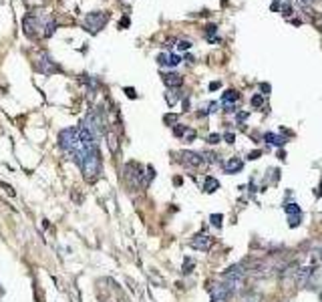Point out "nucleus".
Here are the masks:
<instances>
[{"mask_svg": "<svg viewBox=\"0 0 322 302\" xmlns=\"http://www.w3.org/2000/svg\"><path fill=\"white\" fill-rule=\"evenodd\" d=\"M22 30L28 39H49V36L57 30V22L53 16H40L36 12L26 14L22 20Z\"/></svg>", "mask_w": 322, "mask_h": 302, "instance_id": "f257e3e1", "label": "nucleus"}, {"mask_svg": "<svg viewBox=\"0 0 322 302\" xmlns=\"http://www.w3.org/2000/svg\"><path fill=\"white\" fill-rule=\"evenodd\" d=\"M80 171H83V177L87 181H95L99 177V173H101V153H99L97 147L89 149L85 153V159H83V163H80Z\"/></svg>", "mask_w": 322, "mask_h": 302, "instance_id": "f03ea898", "label": "nucleus"}, {"mask_svg": "<svg viewBox=\"0 0 322 302\" xmlns=\"http://www.w3.org/2000/svg\"><path fill=\"white\" fill-rule=\"evenodd\" d=\"M107 22H109V12H89V14L83 18V26H85L91 34H97Z\"/></svg>", "mask_w": 322, "mask_h": 302, "instance_id": "7ed1b4c3", "label": "nucleus"}, {"mask_svg": "<svg viewBox=\"0 0 322 302\" xmlns=\"http://www.w3.org/2000/svg\"><path fill=\"white\" fill-rule=\"evenodd\" d=\"M234 286H236V282H228V284H212V286H210L212 302H226V300L232 296Z\"/></svg>", "mask_w": 322, "mask_h": 302, "instance_id": "20e7f679", "label": "nucleus"}, {"mask_svg": "<svg viewBox=\"0 0 322 302\" xmlns=\"http://www.w3.org/2000/svg\"><path fill=\"white\" fill-rule=\"evenodd\" d=\"M125 177L129 179V183L131 185H135V187H143V185H147V179L143 177V171H141V165L139 163H127V167H125Z\"/></svg>", "mask_w": 322, "mask_h": 302, "instance_id": "39448f33", "label": "nucleus"}, {"mask_svg": "<svg viewBox=\"0 0 322 302\" xmlns=\"http://www.w3.org/2000/svg\"><path fill=\"white\" fill-rule=\"evenodd\" d=\"M36 71L38 73H45V75H53V73H59V67H57V63L53 61L51 55L40 53L36 57Z\"/></svg>", "mask_w": 322, "mask_h": 302, "instance_id": "423d86ee", "label": "nucleus"}, {"mask_svg": "<svg viewBox=\"0 0 322 302\" xmlns=\"http://www.w3.org/2000/svg\"><path fill=\"white\" fill-rule=\"evenodd\" d=\"M189 246L195 248V250H199V252H208V250L214 246V238L208 236V234H197V236L191 238Z\"/></svg>", "mask_w": 322, "mask_h": 302, "instance_id": "0eeeda50", "label": "nucleus"}, {"mask_svg": "<svg viewBox=\"0 0 322 302\" xmlns=\"http://www.w3.org/2000/svg\"><path fill=\"white\" fill-rule=\"evenodd\" d=\"M246 272L248 270H244V264H236V266H232V268H228L226 272H224V280H228V282H240L242 278L246 276Z\"/></svg>", "mask_w": 322, "mask_h": 302, "instance_id": "6e6552de", "label": "nucleus"}, {"mask_svg": "<svg viewBox=\"0 0 322 302\" xmlns=\"http://www.w3.org/2000/svg\"><path fill=\"white\" fill-rule=\"evenodd\" d=\"M181 161L189 167H199L201 163H204V155L195 153V151H183L181 153Z\"/></svg>", "mask_w": 322, "mask_h": 302, "instance_id": "1a4fd4ad", "label": "nucleus"}, {"mask_svg": "<svg viewBox=\"0 0 322 302\" xmlns=\"http://www.w3.org/2000/svg\"><path fill=\"white\" fill-rule=\"evenodd\" d=\"M284 212L290 216V226H292V228H296L298 222H300V218H302L300 206H296V204H286V206H284Z\"/></svg>", "mask_w": 322, "mask_h": 302, "instance_id": "9d476101", "label": "nucleus"}, {"mask_svg": "<svg viewBox=\"0 0 322 302\" xmlns=\"http://www.w3.org/2000/svg\"><path fill=\"white\" fill-rule=\"evenodd\" d=\"M312 274H314V270H312L310 266H304V268H300V270L296 272V284H298V286H308V284H310V278H312Z\"/></svg>", "mask_w": 322, "mask_h": 302, "instance_id": "9b49d317", "label": "nucleus"}, {"mask_svg": "<svg viewBox=\"0 0 322 302\" xmlns=\"http://www.w3.org/2000/svg\"><path fill=\"white\" fill-rule=\"evenodd\" d=\"M163 83L167 87H171V89H177V87L183 85V77L177 75V73H167V75H163Z\"/></svg>", "mask_w": 322, "mask_h": 302, "instance_id": "f8f14e48", "label": "nucleus"}, {"mask_svg": "<svg viewBox=\"0 0 322 302\" xmlns=\"http://www.w3.org/2000/svg\"><path fill=\"white\" fill-rule=\"evenodd\" d=\"M242 167H244V161H242L240 157H232L224 163V171L226 173H236V171H242Z\"/></svg>", "mask_w": 322, "mask_h": 302, "instance_id": "ddd939ff", "label": "nucleus"}, {"mask_svg": "<svg viewBox=\"0 0 322 302\" xmlns=\"http://www.w3.org/2000/svg\"><path fill=\"white\" fill-rule=\"evenodd\" d=\"M240 93L238 91H234V89H230V91H226L224 95H222V103L226 105V107H230V105H236L238 101H240Z\"/></svg>", "mask_w": 322, "mask_h": 302, "instance_id": "4468645a", "label": "nucleus"}, {"mask_svg": "<svg viewBox=\"0 0 322 302\" xmlns=\"http://www.w3.org/2000/svg\"><path fill=\"white\" fill-rule=\"evenodd\" d=\"M204 190H206L208 194L220 190V181H218L216 177H206V179H204Z\"/></svg>", "mask_w": 322, "mask_h": 302, "instance_id": "2eb2a0df", "label": "nucleus"}, {"mask_svg": "<svg viewBox=\"0 0 322 302\" xmlns=\"http://www.w3.org/2000/svg\"><path fill=\"white\" fill-rule=\"evenodd\" d=\"M107 143H109L111 153H117V149H119V137L113 131H107Z\"/></svg>", "mask_w": 322, "mask_h": 302, "instance_id": "dca6fc26", "label": "nucleus"}, {"mask_svg": "<svg viewBox=\"0 0 322 302\" xmlns=\"http://www.w3.org/2000/svg\"><path fill=\"white\" fill-rule=\"evenodd\" d=\"M264 139H266V141H270L272 145H278V147H280V145H284V143H286L284 139H282L280 135H276V133H266V135H264Z\"/></svg>", "mask_w": 322, "mask_h": 302, "instance_id": "f3484780", "label": "nucleus"}, {"mask_svg": "<svg viewBox=\"0 0 322 302\" xmlns=\"http://www.w3.org/2000/svg\"><path fill=\"white\" fill-rule=\"evenodd\" d=\"M165 97H167V103H169V105H175V103H177V99H179V91H177V89H171V91H169Z\"/></svg>", "mask_w": 322, "mask_h": 302, "instance_id": "a211bd4d", "label": "nucleus"}, {"mask_svg": "<svg viewBox=\"0 0 322 302\" xmlns=\"http://www.w3.org/2000/svg\"><path fill=\"white\" fill-rule=\"evenodd\" d=\"M173 133H175L177 137H185L187 127H185V125H175V127H173Z\"/></svg>", "mask_w": 322, "mask_h": 302, "instance_id": "6ab92c4d", "label": "nucleus"}, {"mask_svg": "<svg viewBox=\"0 0 322 302\" xmlns=\"http://www.w3.org/2000/svg\"><path fill=\"white\" fill-rule=\"evenodd\" d=\"M252 105H254V107H262V105H264V97H262V95H254V97H252Z\"/></svg>", "mask_w": 322, "mask_h": 302, "instance_id": "aec40b11", "label": "nucleus"}, {"mask_svg": "<svg viewBox=\"0 0 322 302\" xmlns=\"http://www.w3.org/2000/svg\"><path fill=\"white\" fill-rule=\"evenodd\" d=\"M210 220H212V224L216 226V228H220V226H222V220H224V218H222L220 214H214V216H212Z\"/></svg>", "mask_w": 322, "mask_h": 302, "instance_id": "412c9836", "label": "nucleus"}, {"mask_svg": "<svg viewBox=\"0 0 322 302\" xmlns=\"http://www.w3.org/2000/svg\"><path fill=\"white\" fill-rule=\"evenodd\" d=\"M167 65H169V67L179 65V57H175V55H167Z\"/></svg>", "mask_w": 322, "mask_h": 302, "instance_id": "4be33fe9", "label": "nucleus"}, {"mask_svg": "<svg viewBox=\"0 0 322 302\" xmlns=\"http://www.w3.org/2000/svg\"><path fill=\"white\" fill-rule=\"evenodd\" d=\"M260 300H262L260 294H248V296L244 298V302H260Z\"/></svg>", "mask_w": 322, "mask_h": 302, "instance_id": "5701e85b", "label": "nucleus"}, {"mask_svg": "<svg viewBox=\"0 0 322 302\" xmlns=\"http://www.w3.org/2000/svg\"><path fill=\"white\" fill-rule=\"evenodd\" d=\"M181 51H187V49H191V43L189 41H179V45H177Z\"/></svg>", "mask_w": 322, "mask_h": 302, "instance_id": "b1692460", "label": "nucleus"}, {"mask_svg": "<svg viewBox=\"0 0 322 302\" xmlns=\"http://www.w3.org/2000/svg\"><path fill=\"white\" fill-rule=\"evenodd\" d=\"M208 141H210V143H220V141H222V137H220L218 133H212V135L208 137Z\"/></svg>", "mask_w": 322, "mask_h": 302, "instance_id": "393cba45", "label": "nucleus"}, {"mask_svg": "<svg viewBox=\"0 0 322 302\" xmlns=\"http://www.w3.org/2000/svg\"><path fill=\"white\" fill-rule=\"evenodd\" d=\"M193 268V260H185V266H183V272H191Z\"/></svg>", "mask_w": 322, "mask_h": 302, "instance_id": "a878e982", "label": "nucleus"}, {"mask_svg": "<svg viewBox=\"0 0 322 302\" xmlns=\"http://www.w3.org/2000/svg\"><path fill=\"white\" fill-rule=\"evenodd\" d=\"M195 139V131L193 129H187V133H185V141H193Z\"/></svg>", "mask_w": 322, "mask_h": 302, "instance_id": "bb28decb", "label": "nucleus"}, {"mask_svg": "<svg viewBox=\"0 0 322 302\" xmlns=\"http://www.w3.org/2000/svg\"><path fill=\"white\" fill-rule=\"evenodd\" d=\"M157 63L159 65H167V55H159L157 57Z\"/></svg>", "mask_w": 322, "mask_h": 302, "instance_id": "cd10ccee", "label": "nucleus"}, {"mask_svg": "<svg viewBox=\"0 0 322 302\" xmlns=\"http://www.w3.org/2000/svg\"><path fill=\"white\" fill-rule=\"evenodd\" d=\"M260 155H262V151H252V153L248 155V159H258Z\"/></svg>", "mask_w": 322, "mask_h": 302, "instance_id": "c85d7f7f", "label": "nucleus"}, {"mask_svg": "<svg viewBox=\"0 0 322 302\" xmlns=\"http://www.w3.org/2000/svg\"><path fill=\"white\" fill-rule=\"evenodd\" d=\"M260 89H262V95H268L270 93V85H266V83H262Z\"/></svg>", "mask_w": 322, "mask_h": 302, "instance_id": "c756f323", "label": "nucleus"}, {"mask_svg": "<svg viewBox=\"0 0 322 302\" xmlns=\"http://www.w3.org/2000/svg\"><path fill=\"white\" fill-rule=\"evenodd\" d=\"M224 139H226L228 143H234V139H236V137H234L232 133H226V135H224Z\"/></svg>", "mask_w": 322, "mask_h": 302, "instance_id": "7c9ffc66", "label": "nucleus"}, {"mask_svg": "<svg viewBox=\"0 0 322 302\" xmlns=\"http://www.w3.org/2000/svg\"><path fill=\"white\" fill-rule=\"evenodd\" d=\"M175 119H177L175 115H167V117H165V123H175Z\"/></svg>", "mask_w": 322, "mask_h": 302, "instance_id": "2f4dec72", "label": "nucleus"}, {"mask_svg": "<svg viewBox=\"0 0 322 302\" xmlns=\"http://www.w3.org/2000/svg\"><path fill=\"white\" fill-rule=\"evenodd\" d=\"M218 87H220V83H218V81H216V83H212V85H210V89H212V91H216V89H218Z\"/></svg>", "mask_w": 322, "mask_h": 302, "instance_id": "473e14b6", "label": "nucleus"}, {"mask_svg": "<svg viewBox=\"0 0 322 302\" xmlns=\"http://www.w3.org/2000/svg\"><path fill=\"white\" fill-rule=\"evenodd\" d=\"M125 93H127L129 97H135V91H133V89H125Z\"/></svg>", "mask_w": 322, "mask_h": 302, "instance_id": "72a5a7b5", "label": "nucleus"}, {"mask_svg": "<svg viewBox=\"0 0 322 302\" xmlns=\"http://www.w3.org/2000/svg\"><path fill=\"white\" fill-rule=\"evenodd\" d=\"M316 254H318V256H316V260H318V262H322V248H320Z\"/></svg>", "mask_w": 322, "mask_h": 302, "instance_id": "f704fd0d", "label": "nucleus"}]
</instances>
